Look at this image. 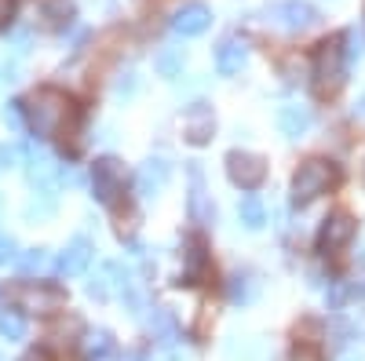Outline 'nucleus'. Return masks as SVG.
<instances>
[{
	"instance_id": "1",
	"label": "nucleus",
	"mask_w": 365,
	"mask_h": 361,
	"mask_svg": "<svg viewBox=\"0 0 365 361\" xmlns=\"http://www.w3.org/2000/svg\"><path fill=\"white\" fill-rule=\"evenodd\" d=\"M26 117H29V128L34 135H66V128L77 120V110L70 103L66 92H58V88H37L34 95L22 103Z\"/></svg>"
},
{
	"instance_id": "2",
	"label": "nucleus",
	"mask_w": 365,
	"mask_h": 361,
	"mask_svg": "<svg viewBox=\"0 0 365 361\" xmlns=\"http://www.w3.org/2000/svg\"><path fill=\"white\" fill-rule=\"evenodd\" d=\"M336 183H340V168L332 161H325V157H311V161H303L299 172L292 175V201L311 204L314 197L329 194Z\"/></svg>"
},
{
	"instance_id": "3",
	"label": "nucleus",
	"mask_w": 365,
	"mask_h": 361,
	"mask_svg": "<svg viewBox=\"0 0 365 361\" xmlns=\"http://www.w3.org/2000/svg\"><path fill=\"white\" fill-rule=\"evenodd\" d=\"M91 190H96V197L103 204L117 208L120 201H125V190H128L125 164H120L117 157H99L96 164H91Z\"/></svg>"
},
{
	"instance_id": "4",
	"label": "nucleus",
	"mask_w": 365,
	"mask_h": 361,
	"mask_svg": "<svg viewBox=\"0 0 365 361\" xmlns=\"http://www.w3.org/2000/svg\"><path fill=\"white\" fill-rule=\"evenodd\" d=\"M340 84H344V48L332 37L314 55V92L325 99V95H336Z\"/></svg>"
},
{
	"instance_id": "5",
	"label": "nucleus",
	"mask_w": 365,
	"mask_h": 361,
	"mask_svg": "<svg viewBox=\"0 0 365 361\" xmlns=\"http://www.w3.org/2000/svg\"><path fill=\"white\" fill-rule=\"evenodd\" d=\"M8 299L19 310H29V314H55V310L66 307V292L55 288V285H44V281L19 285V288L8 292Z\"/></svg>"
},
{
	"instance_id": "6",
	"label": "nucleus",
	"mask_w": 365,
	"mask_h": 361,
	"mask_svg": "<svg viewBox=\"0 0 365 361\" xmlns=\"http://www.w3.org/2000/svg\"><path fill=\"white\" fill-rule=\"evenodd\" d=\"M267 22L285 29V33H303L318 22V11L307 4V0H282V4L267 8Z\"/></svg>"
},
{
	"instance_id": "7",
	"label": "nucleus",
	"mask_w": 365,
	"mask_h": 361,
	"mask_svg": "<svg viewBox=\"0 0 365 361\" xmlns=\"http://www.w3.org/2000/svg\"><path fill=\"white\" fill-rule=\"evenodd\" d=\"M227 175H230V183L241 187V190H256L263 187V179H267V161L259 154H245V150H230L227 154Z\"/></svg>"
},
{
	"instance_id": "8",
	"label": "nucleus",
	"mask_w": 365,
	"mask_h": 361,
	"mask_svg": "<svg viewBox=\"0 0 365 361\" xmlns=\"http://www.w3.org/2000/svg\"><path fill=\"white\" fill-rule=\"evenodd\" d=\"M351 237H354V219L347 212H336V216H329L318 230V252L332 256V252H340L344 245H351Z\"/></svg>"
},
{
	"instance_id": "9",
	"label": "nucleus",
	"mask_w": 365,
	"mask_h": 361,
	"mask_svg": "<svg viewBox=\"0 0 365 361\" xmlns=\"http://www.w3.org/2000/svg\"><path fill=\"white\" fill-rule=\"evenodd\" d=\"M91 259H96V245H91L84 234H77L70 245L63 248V256L55 259V270L63 278H73V274H84V270L91 266Z\"/></svg>"
},
{
	"instance_id": "10",
	"label": "nucleus",
	"mask_w": 365,
	"mask_h": 361,
	"mask_svg": "<svg viewBox=\"0 0 365 361\" xmlns=\"http://www.w3.org/2000/svg\"><path fill=\"white\" fill-rule=\"evenodd\" d=\"M182 132H187V139L194 146H205L212 139V132H216V113H212L208 103H194L187 113H182Z\"/></svg>"
},
{
	"instance_id": "11",
	"label": "nucleus",
	"mask_w": 365,
	"mask_h": 361,
	"mask_svg": "<svg viewBox=\"0 0 365 361\" xmlns=\"http://www.w3.org/2000/svg\"><path fill=\"white\" fill-rule=\"evenodd\" d=\"M168 179H172V164L165 157H150V161H143V168L135 175V187L143 197H158L168 187Z\"/></svg>"
},
{
	"instance_id": "12",
	"label": "nucleus",
	"mask_w": 365,
	"mask_h": 361,
	"mask_svg": "<svg viewBox=\"0 0 365 361\" xmlns=\"http://www.w3.org/2000/svg\"><path fill=\"white\" fill-rule=\"evenodd\" d=\"M29 8H34V19L44 29H66L70 19H73V4H70V0H29Z\"/></svg>"
},
{
	"instance_id": "13",
	"label": "nucleus",
	"mask_w": 365,
	"mask_h": 361,
	"mask_svg": "<svg viewBox=\"0 0 365 361\" xmlns=\"http://www.w3.org/2000/svg\"><path fill=\"white\" fill-rule=\"evenodd\" d=\"M311 106H299V103H289V106H282L278 110V132L285 135V139H303L311 132Z\"/></svg>"
},
{
	"instance_id": "14",
	"label": "nucleus",
	"mask_w": 365,
	"mask_h": 361,
	"mask_svg": "<svg viewBox=\"0 0 365 361\" xmlns=\"http://www.w3.org/2000/svg\"><path fill=\"white\" fill-rule=\"evenodd\" d=\"M245 63H249V44H245V41L227 37V41L216 48V70H220L223 77L241 73V70H245Z\"/></svg>"
},
{
	"instance_id": "15",
	"label": "nucleus",
	"mask_w": 365,
	"mask_h": 361,
	"mask_svg": "<svg viewBox=\"0 0 365 361\" xmlns=\"http://www.w3.org/2000/svg\"><path fill=\"white\" fill-rule=\"evenodd\" d=\"M208 26H212V11L205 4H187L182 11H175V19H172V29L179 37H201Z\"/></svg>"
},
{
	"instance_id": "16",
	"label": "nucleus",
	"mask_w": 365,
	"mask_h": 361,
	"mask_svg": "<svg viewBox=\"0 0 365 361\" xmlns=\"http://www.w3.org/2000/svg\"><path fill=\"white\" fill-rule=\"evenodd\" d=\"M208 274H212V263H208V252H205V241L194 237L187 245V259H182V281H187V285H201Z\"/></svg>"
},
{
	"instance_id": "17",
	"label": "nucleus",
	"mask_w": 365,
	"mask_h": 361,
	"mask_svg": "<svg viewBox=\"0 0 365 361\" xmlns=\"http://www.w3.org/2000/svg\"><path fill=\"white\" fill-rule=\"evenodd\" d=\"M223 354H227L230 361H263V357H267V343H263L259 336H241V333H234V336L227 340Z\"/></svg>"
},
{
	"instance_id": "18",
	"label": "nucleus",
	"mask_w": 365,
	"mask_h": 361,
	"mask_svg": "<svg viewBox=\"0 0 365 361\" xmlns=\"http://www.w3.org/2000/svg\"><path fill=\"white\" fill-rule=\"evenodd\" d=\"M187 172H190V216L197 223H212V219H216V208L205 204V175H201L197 164H190Z\"/></svg>"
},
{
	"instance_id": "19",
	"label": "nucleus",
	"mask_w": 365,
	"mask_h": 361,
	"mask_svg": "<svg viewBox=\"0 0 365 361\" xmlns=\"http://www.w3.org/2000/svg\"><path fill=\"white\" fill-rule=\"evenodd\" d=\"M81 333H84L81 318H73V314H63L58 321H51V328H48V343L66 350V347H73V343L81 340Z\"/></svg>"
},
{
	"instance_id": "20",
	"label": "nucleus",
	"mask_w": 365,
	"mask_h": 361,
	"mask_svg": "<svg viewBox=\"0 0 365 361\" xmlns=\"http://www.w3.org/2000/svg\"><path fill=\"white\" fill-rule=\"evenodd\" d=\"M55 208H58V190L37 187V197L26 204V219H29V223H44V219L55 216Z\"/></svg>"
},
{
	"instance_id": "21",
	"label": "nucleus",
	"mask_w": 365,
	"mask_h": 361,
	"mask_svg": "<svg viewBox=\"0 0 365 361\" xmlns=\"http://www.w3.org/2000/svg\"><path fill=\"white\" fill-rule=\"evenodd\" d=\"M237 219H241V226L245 230H263L267 226V208H263V201L259 197H241V204H237Z\"/></svg>"
},
{
	"instance_id": "22",
	"label": "nucleus",
	"mask_w": 365,
	"mask_h": 361,
	"mask_svg": "<svg viewBox=\"0 0 365 361\" xmlns=\"http://www.w3.org/2000/svg\"><path fill=\"white\" fill-rule=\"evenodd\" d=\"M227 292H230V299H234V303H241V307H245V303H252V299H256V292H259V281H256L252 274H241V270H237V274H230V285H227Z\"/></svg>"
},
{
	"instance_id": "23",
	"label": "nucleus",
	"mask_w": 365,
	"mask_h": 361,
	"mask_svg": "<svg viewBox=\"0 0 365 361\" xmlns=\"http://www.w3.org/2000/svg\"><path fill=\"white\" fill-rule=\"evenodd\" d=\"M182 63H187V55H182V48H165L161 55H158V73L161 77H168V80H175L179 73H182Z\"/></svg>"
},
{
	"instance_id": "24",
	"label": "nucleus",
	"mask_w": 365,
	"mask_h": 361,
	"mask_svg": "<svg viewBox=\"0 0 365 361\" xmlns=\"http://www.w3.org/2000/svg\"><path fill=\"white\" fill-rule=\"evenodd\" d=\"M150 328H154V336H161V343H172L175 340V321L165 307H154V318H150Z\"/></svg>"
},
{
	"instance_id": "25",
	"label": "nucleus",
	"mask_w": 365,
	"mask_h": 361,
	"mask_svg": "<svg viewBox=\"0 0 365 361\" xmlns=\"http://www.w3.org/2000/svg\"><path fill=\"white\" fill-rule=\"evenodd\" d=\"M0 336H4L8 343L26 340V318L22 314H0Z\"/></svg>"
},
{
	"instance_id": "26",
	"label": "nucleus",
	"mask_w": 365,
	"mask_h": 361,
	"mask_svg": "<svg viewBox=\"0 0 365 361\" xmlns=\"http://www.w3.org/2000/svg\"><path fill=\"white\" fill-rule=\"evenodd\" d=\"M84 347H88V357H91V361H99V357H106V354L113 350V336L99 328V333H91V336H88Z\"/></svg>"
},
{
	"instance_id": "27",
	"label": "nucleus",
	"mask_w": 365,
	"mask_h": 361,
	"mask_svg": "<svg viewBox=\"0 0 365 361\" xmlns=\"http://www.w3.org/2000/svg\"><path fill=\"white\" fill-rule=\"evenodd\" d=\"M48 266V248H29L26 256H19V270L22 274H37Z\"/></svg>"
},
{
	"instance_id": "28",
	"label": "nucleus",
	"mask_w": 365,
	"mask_h": 361,
	"mask_svg": "<svg viewBox=\"0 0 365 361\" xmlns=\"http://www.w3.org/2000/svg\"><path fill=\"white\" fill-rule=\"evenodd\" d=\"M88 292L96 295V299H106V295H113V288H110V270H106V263L99 266V274H91V281H88Z\"/></svg>"
},
{
	"instance_id": "29",
	"label": "nucleus",
	"mask_w": 365,
	"mask_h": 361,
	"mask_svg": "<svg viewBox=\"0 0 365 361\" xmlns=\"http://www.w3.org/2000/svg\"><path fill=\"white\" fill-rule=\"evenodd\" d=\"M139 92V77L135 73H120L117 80H113V95L117 99H128V95H135Z\"/></svg>"
},
{
	"instance_id": "30",
	"label": "nucleus",
	"mask_w": 365,
	"mask_h": 361,
	"mask_svg": "<svg viewBox=\"0 0 365 361\" xmlns=\"http://www.w3.org/2000/svg\"><path fill=\"white\" fill-rule=\"evenodd\" d=\"M4 120H8V125L19 132V128H22V103H8V110H4Z\"/></svg>"
},
{
	"instance_id": "31",
	"label": "nucleus",
	"mask_w": 365,
	"mask_h": 361,
	"mask_svg": "<svg viewBox=\"0 0 365 361\" xmlns=\"http://www.w3.org/2000/svg\"><path fill=\"white\" fill-rule=\"evenodd\" d=\"M347 44H351V48H347V58H361V51H365V37H361V33H351Z\"/></svg>"
},
{
	"instance_id": "32",
	"label": "nucleus",
	"mask_w": 365,
	"mask_h": 361,
	"mask_svg": "<svg viewBox=\"0 0 365 361\" xmlns=\"http://www.w3.org/2000/svg\"><path fill=\"white\" fill-rule=\"evenodd\" d=\"M292 361H322V350H314V347H296Z\"/></svg>"
},
{
	"instance_id": "33",
	"label": "nucleus",
	"mask_w": 365,
	"mask_h": 361,
	"mask_svg": "<svg viewBox=\"0 0 365 361\" xmlns=\"http://www.w3.org/2000/svg\"><path fill=\"white\" fill-rule=\"evenodd\" d=\"M15 259V245H11V237H0V263H8Z\"/></svg>"
},
{
	"instance_id": "34",
	"label": "nucleus",
	"mask_w": 365,
	"mask_h": 361,
	"mask_svg": "<svg viewBox=\"0 0 365 361\" xmlns=\"http://www.w3.org/2000/svg\"><path fill=\"white\" fill-rule=\"evenodd\" d=\"M11 11H15V0H0V26L11 19Z\"/></svg>"
},
{
	"instance_id": "35",
	"label": "nucleus",
	"mask_w": 365,
	"mask_h": 361,
	"mask_svg": "<svg viewBox=\"0 0 365 361\" xmlns=\"http://www.w3.org/2000/svg\"><path fill=\"white\" fill-rule=\"evenodd\" d=\"M15 51H29V33H26V29L15 33Z\"/></svg>"
},
{
	"instance_id": "36",
	"label": "nucleus",
	"mask_w": 365,
	"mask_h": 361,
	"mask_svg": "<svg viewBox=\"0 0 365 361\" xmlns=\"http://www.w3.org/2000/svg\"><path fill=\"white\" fill-rule=\"evenodd\" d=\"M22 361H48V357H44V354H41V350H34V354H26V357H22Z\"/></svg>"
},
{
	"instance_id": "37",
	"label": "nucleus",
	"mask_w": 365,
	"mask_h": 361,
	"mask_svg": "<svg viewBox=\"0 0 365 361\" xmlns=\"http://www.w3.org/2000/svg\"><path fill=\"white\" fill-rule=\"evenodd\" d=\"M161 361H187V357H182V354H175V350H172V354H165Z\"/></svg>"
},
{
	"instance_id": "38",
	"label": "nucleus",
	"mask_w": 365,
	"mask_h": 361,
	"mask_svg": "<svg viewBox=\"0 0 365 361\" xmlns=\"http://www.w3.org/2000/svg\"><path fill=\"white\" fill-rule=\"evenodd\" d=\"M354 110H358V117H361V120H365V95H361V99H358V106H354Z\"/></svg>"
},
{
	"instance_id": "39",
	"label": "nucleus",
	"mask_w": 365,
	"mask_h": 361,
	"mask_svg": "<svg viewBox=\"0 0 365 361\" xmlns=\"http://www.w3.org/2000/svg\"><path fill=\"white\" fill-rule=\"evenodd\" d=\"M128 361H143V357H128Z\"/></svg>"
}]
</instances>
